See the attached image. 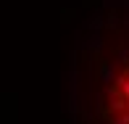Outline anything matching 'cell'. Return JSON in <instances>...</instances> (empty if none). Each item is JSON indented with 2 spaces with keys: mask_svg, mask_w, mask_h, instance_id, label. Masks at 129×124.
Returning <instances> with one entry per match:
<instances>
[{
  "mask_svg": "<svg viewBox=\"0 0 129 124\" xmlns=\"http://www.w3.org/2000/svg\"><path fill=\"white\" fill-rule=\"evenodd\" d=\"M103 119L105 124H129V61H124L121 71L108 85Z\"/></svg>",
  "mask_w": 129,
  "mask_h": 124,
  "instance_id": "cell-1",
  "label": "cell"
}]
</instances>
